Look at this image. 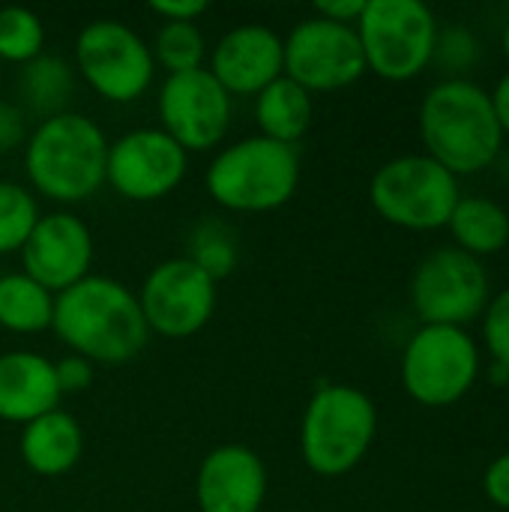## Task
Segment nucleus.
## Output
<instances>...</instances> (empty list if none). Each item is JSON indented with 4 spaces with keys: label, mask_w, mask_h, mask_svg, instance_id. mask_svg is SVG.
<instances>
[{
    "label": "nucleus",
    "mask_w": 509,
    "mask_h": 512,
    "mask_svg": "<svg viewBox=\"0 0 509 512\" xmlns=\"http://www.w3.org/2000/svg\"><path fill=\"white\" fill-rule=\"evenodd\" d=\"M51 330L69 354L93 366H123L135 360L150 339L135 291L96 273L54 297Z\"/></svg>",
    "instance_id": "nucleus-1"
},
{
    "label": "nucleus",
    "mask_w": 509,
    "mask_h": 512,
    "mask_svg": "<svg viewBox=\"0 0 509 512\" xmlns=\"http://www.w3.org/2000/svg\"><path fill=\"white\" fill-rule=\"evenodd\" d=\"M420 138L426 156L453 177L480 174L504 147L489 90L471 78H441L420 102Z\"/></svg>",
    "instance_id": "nucleus-2"
},
{
    "label": "nucleus",
    "mask_w": 509,
    "mask_h": 512,
    "mask_svg": "<svg viewBox=\"0 0 509 512\" xmlns=\"http://www.w3.org/2000/svg\"><path fill=\"white\" fill-rule=\"evenodd\" d=\"M108 135L96 120L63 111L39 120L24 141L30 192L54 204H81L105 186Z\"/></svg>",
    "instance_id": "nucleus-3"
},
{
    "label": "nucleus",
    "mask_w": 509,
    "mask_h": 512,
    "mask_svg": "<svg viewBox=\"0 0 509 512\" xmlns=\"http://www.w3.org/2000/svg\"><path fill=\"white\" fill-rule=\"evenodd\" d=\"M300 186L297 147L246 135L225 144L207 165L204 189L228 213H273Z\"/></svg>",
    "instance_id": "nucleus-4"
},
{
    "label": "nucleus",
    "mask_w": 509,
    "mask_h": 512,
    "mask_svg": "<svg viewBox=\"0 0 509 512\" xmlns=\"http://www.w3.org/2000/svg\"><path fill=\"white\" fill-rule=\"evenodd\" d=\"M378 435V408L354 384L315 387L300 420V456L324 480L351 474L372 450Z\"/></svg>",
    "instance_id": "nucleus-5"
},
{
    "label": "nucleus",
    "mask_w": 509,
    "mask_h": 512,
    "mask_svg": "<svg viewBox=\"0 0 509 512\" xmlns=\"http://www.w3.org/2000/svg\"><path fill=\"white\" fill-rule=\"evenodd\" d=\"M483 375V348L462 327L420 324L402 348L399 378L420 408L459 405Z\"/></svg>",
    "instance_id": "nucleus-6"
},
{
    "label": "nucleus",
    "mask_w": 509,
    "mask_h": 512,
    "mask_svg": "<svg viewBox=\"0 0 509 512\" xmlns=\"http://www.w3.org/2000/svg\"><path fill=\"white\" fill-rule=\"evenodd\" d=\"M462 198L459 177L426 153H405L387 159L369 183V201L375 213L414 234L447 228Z\"/></svg>",
    "instance_id": "nucleus-7"
},
{
    "label": "nucleus",
    "mask_w": 509,
    "mask_h": 512,
    "mask_svg": "<svg viewBox=\"0 0 509 512\" xmlns=\"http://www.w3.org/2000/svg\"><path fill=\"white\" fill-rule=\"evenodd\" d=\"M354 30L363 48L366 72L405 84L432 66L441 24L420 0H366Z\"/></svg>",
    "instance_id": "nucleus-8"
},
{
    "label": "nucleus",
    "mask_w": 509,
    "mask_h": 512,
    "mask_svg": "<svg viewBox=\"0 0 509 512\" xmlns=\"http://www.w3.org/2000/svg\"><path fill=\"white\" fill-rule=\"evenodd\" d=\"M72 66L99 99L114 105L138 102L156 78L147 39L117 18H96L78 30Z\"/></svg>",
    "instance_id": "nucleus-9"
},
{
    "label": "nucleus",
    "mask_w": 509,
    "mask_h": 512,
    "mask_svg": "<svg viewBox=\"0 0 509 512\" xmlns=\"http://www.w3.org/2000/svg\"><path fill=\"white\" fill-rule=\"evenodd\" d=\"M408 297L420 324L468 330V324L480 321L492 282L483 261L456 246H441L417 264Z\"/></svg>",
    "instance_id": "nucleus-10"
},
{
    "label": "nucleus",
    "mask_w": 509,
    "mask_h": 512,
    "mask_svg": "<svg viewBox=\"0 0 509 512\" xmlns=\"http://www.w3.org/2000/svg\"><path fill=\"white\" fill-rule=\"evenodd\" d=\"M216 285L186 255L159 261L135 291L150 336L180 342L201 333L216 312Z\"/></svg>",
    "instance_id": "nucleus-11"
},
{
    "label": "nucleus",
    "mask_w": 509,
    "mask_h": 512,
    "mask_svg": "<svg viewBox=\"0 0 509 512\" xmlns=\"http://www.w3.org/2000/svg\"><path fill=\"white\" fill-rule=\"evenodd\" d=\"M189 153L159 126H138L108 141L105 186L135 204H153L180 189Z\"/></svg>",
    "instance_id": "nucleus-12"
},
{
    "label": "nucleus",
    "mask_w": 509,
    "mask_h": 512,
    "mask_svg": "<svg viewBox=\"0 0 509 512\" xmlns=\"http://www.w3.org/2000/svg\"><path fill=\"white\" fill-rule=\"evenodd\" d=\"M282 45H285V78H291L312 96L345 90L366 75V60L357 30L348 24L309 15L297 21L288 36H282Z\"/></svg>",
    "instance_id": "nucleus-13"
},
{
    "label": "nucleus",
    "mask_w": 509,
    "mask_h": 512,
    "mask_svg": "<svg viewBox=\"0 0 509 512\" xmlns=\"http://www.w3.org/2000/svg\"><path fill=\"white\" fill-rule=\"evenodd\" d=\"M156 114L159 129L186 153H207L225 141L234 117V99L204 66L165 75L156 96Z\"/></svg>",
    "instance_id": "nucleus-14"
},
{
    "label": "nucleus",
    "mask_w": 509,
    "mask_h": 512,
    "mask_svg": "<svg viewBox=\"0 0 509 512\" xmlns=\"http://www.w3.org/2000/svg\"><path fill=\"white\" fill-rule=\"evenodd\" d=\"M21 273L36 279L54 297L90 276L96 243L87 222L69 210L42 213L21 246Z\"/></svg>",
    "instance_id": "nucleus-15"
},
{
    "label": "nucleus",
    "mask_w": 509,
    "mask_h": 512,
    "mask_svg": "<svg viewBox=\"0 0 509 512\" xmlns=\"http://www.w3.org/2000/svg\"><path fill=\"white\" fill-rule=\"evenodd\" d=\"M207 72L234 96H258L285 75L282 36L267 24H237L207 51Z\"/></svg>",
    "instance_id": "nucleus-16"
},
{
    "label": "nucleus",
    "mask_w": 509,
    "mask_h": 512,
    "mask_svg": "<svg viewBox=\"0 0 509 512\" xmlns=\"http://www.w3.org/2000/svg\"><path fill=\"white\" fill-rule=\"evenodd\" d=\"M267 486V465L252 447L222 444L198 465L195 504L201 512H261Z\"/></svg>",
    "instance_id": "nucleus-17"
},
{
    "label": "nucleus",
    "mask_w": 509,
    "mask_h": 512,
    "mask_svg": "<svg viewBox=\"0 0 509 512\" xmlns=\"http://www.w3.org/2000/svg\"><path fill=\"white\" fill-rule=\"evenodd\" d=\"M60 387L54 363L39 351H3L0 354V420L27 426L30 420L60 408Z\"/></svg>",
    "instance_id": "nucleus-18"
},
{
    "label": "nucleus",
    "mask_w": 509,
    "mask_h": 512,
    "mask_svg": "<svg viewBox=\"0 0 509 512\" xmlns=\"http://www.w3.org/2000/svg\"><path fill=\"white\" fill-rule=\"evenodd\" d=\"M18 453H21V462L33 474L63 477L78 465V459L84 453L81 423L69 411L54 408V411L30 420L27 426H21Z\"/></svg>",
    "instance_id": "nucleus-19"
},
{
    "label": "nucleus",
    "mask_w": 509,
    "mask_h": 512,
    "mask_svg": "<svg viewBox=\"0 0 509 512\" xmlns=\"http://www.w3.org/2000/svg\"><path fill=\"white\" fill-rule=\"evenodd\" d=\"M315 123V96L294 84L291 78H276L255 96V126L258 135L297 147Z\"/></svg>",
    "instance_id": "nucleus-20"
},
{
    "label": "nucleus",
    "mask_w": 509,
    "mask_h": 512,
    "mask_svg": "<svg viewBox=\"0 0 509 512\" xmlns=\"http://www.w3.org/2000/svg\"><path fill=\"white\" fill-rule=\"evenodd\" d=\"M447 231L453 237V246L477 261L498 255L509 246L507 207L483 195H462L447 222Z\"/></svg>",
    "instance_id": "nucleus-21"
},
{
    "label": "nucleus",
    "mask_w": 509,
    "mask_h": 512,
    "mask_svg": "<svg viewBox=\"0 0 509 512\" xmlns=\"http://www.w3.org/2000/svg\"><path fill=\"white\" fill-rule=\"evenodd\" d=\"M75 93V66L60 54H39L24 63L18 72V96L27 111L39 114V120L69 111V99Z\"/></svg>",
    "instance_id": "nucleus-22"
},
{
    "label": "nucleus",
    "mask_w": 509,
    "mask_h": 512,
    "mask_svg": "<svg viewBox=\"0 0 509 512\" xmlns=\"http://www.w3.org/2000/svg\"><path fill=\"white\" fill-rule=\"evenodd\" d=\"M54 294L27 273L0 276V327L18 336H36L51 330Z\"/></svg>",
    "instance_id": "nucleus-23"
},
{
    "label": "nucleus",
    "mask_w": 509,
    "mask_h": 512,
    "mask_svg": "<svg viewBox=\"0 0 509 512\" xmlns=\"http://www.w3.org/2000/svg\"><path fill=\"white\" fill-rule=\"evenodd\" d=\"M153 63L156 69L162 66L168 75L177 72H192L207 66V39L198 24H177V21H162L156 36H153Z\"/></svg>",
    "instance_id": "nucleus-24"
},
{
    "label": "nucleus",
    "mask_w": 509,
    "mask_h": 512,
    "mask_svg": "<svg viewBox=\"0 0 509 512\" xmlns=\"http://www.w3.org/2000/svg\"><path fill=\"white\" fill-rule=\"evenodd\" d=\"M186 258L198 270H204L213 282H219L237 267V258H240L237 234L222 219H201L189 234Z\"/></svg>",
    "instance_id": "nucleus-25"
},
{
    "label": "nucleus",
    "mask_w": 509,
    "mask_h": 512,
    "mask_svg": "<svg viewBox=\"0 0 509 512\" xmlns=\"http://www.w3.org/2000/svg\"><path fill=\"white\" fill-rule=\"evenodd\" d=\"M45 54V24L27 6H0V63H30Z\"/></svg>",
    "instance_id": "nucleus-26"
},
{
    "label": "nucleus",
    "mask_w": 509,
    "mask_h": 512,
    "mask_svg": "<svg viewBox=\"0 0 509 512\" xmlns=\"http://www.w3.org/2000/svg\"><path fill=\"white\" fill-rule=\"evenodd\" d=\"M39 216V201L27 186L0 180V255L21 252Z\"/></svg>",
    "instance_id": "nucleus-27"
},
{
    "label": "nucleus",
    "mask_w": 509,
    "mask_h": 512,
    "mask_svg": "<svg viewBox=\"0 0 509 512\" xmlns=\"http://www.w3.org/2000/svg\"><path fill=\"white\" fill-rule=\"evenodd\" d=\"M480 57H483V45L471 27L447 24L438 30L432 66H438L447 78H468V72L480 63Z\"/></svg>",
    "instance_id": "nucleus-28"
},
{
    "label": "nucleus",
    "mask_w": 509,
    "mask_h": 512,
    "mask_svg": "<svg viewBox=\"0 0 509 512\" xmlns=\"http://www.w3.org/2000/svg\"><path fill=\"white\" fill-rule=\"evenodd\" d=\"M480 342L492 363L509 366V285L489 297L480 315Z\"/></svg>",
    "instance_id": "nucleus-29"
},
{
    "label": "nucleus",
    "mask_w": 509,
    "mask_h": 512,
    "mask_svg": "<svg viewBox=\"0 0 509 512\" xmlns=\"http://www.w3.org/2000/svg\"><path fill=\"white\" fill-rule=\"evenodd\" d=\"M54 375H57V387L60 393H84L90 384H93V375H96V366L78 354H66L54 363Z\"/></svg>",
    "instance_id": "nucleus-30"
},
{
    "label": "nucleus",
    "mask_w": 509,
    "mask_h": 512,
    "mask_svg": "<svg viewBox=\"0 0 509 512\" xmlns=\"http://www.w3.org/2000/svg\"><path fill=\"white\" fill-rule=\"evenodd\" d=\"M27 135L30 129H27L24 108L0 99V153H12L15 147H24Z\"/></svg>",
    "instance_id": "nucleus-31"
},
{
    "label": "nucleus",
    "mask_w": 509,
    "mask_h": 512,
    "mask_svg": "<svg viewBox=\"0 0 509 512\" xmlns=\"http://www.w3.org/2000/svg\"><path fill=\"white\" fill-rule=\"evenodd\" d=\"M483 495L492 507L509 512V450L489 462L483 474Z\"/></svg>",
    "instance_id": "nucleus-32"
},
{
    "label": "nucleus",
    "mask_w": 509,
    "mask_h": 512,
    "mask_svg": "<svg viewBox=\"0 0 509 512\" xmlns=\"http://www.w3.org/2000/svg\"><path fill=\"white\" fill-rule=\"evenodd\" d=\"M150 12L159 15L162 21H183V24H198V18L207 12V0H153Z\"/></svg>",
    "instance_id": "nucleus-33"
},
{
    "label": "nucleus",
    "mask_w": 509,
    "mask_h": 512,
    "mask_svg": "<svg viewBox=\"0 0 509 512\" xmlns=\"http://www.w3.org/2000/svg\"><path fill=\"white\" fill-rule=\"evenodd\" d=\"M363 9H366V0H321V3H315L312 15H321V18L336 21V24L357 27Z\"/></svg>",
    "instance_id": "nucleus-34"
},
{
    "label": "nucleus",
    "mask_w": 509,
    "mask_h": 512,
    "mask_svg": "<svg viewBox=\"0 0 509 512\" xmlns=\"http://www.w3.org/2000/svg\"><path fill=\"white\" fill-rule=\"evenodd\" d=\"M489 99H492V111L501 126V135L509 138V72L498 78L495 90H489Z\"/></svg>",
    "instance_id": "nucleus-35"
},
{
    "label": "nucleus",
    "mask_w": 509,
    "mask_h": 512,
    "mask_svg": "<svg viewBox=\"0 0 509 512\" xmlns=\"http://www.w3.org/2000/svg\"><path fill=\"white\" fill-rule=\"evenodd\" d=\"M489 381L498 384V387H509V366L492 363V366H489Z\"/></svg>",
    "instance_id": "nucleus-36"
},
{
    "label": "nucleus",
    "mask_w": 509,
    "mask_h": 512,
    "mask_svg": "<svg viewBox=\"0 0 509 512\" xmlns=\"http://www.w3.org/2000/svg\"><path fill=\"white\" fill-rule=\"evenodd\" d=\"M501 48H504V57H507L509 63V18L507 24H504V33H501Z\"/></svg>",
    "instance_id": "nucleus-37"
}]
</instances>
